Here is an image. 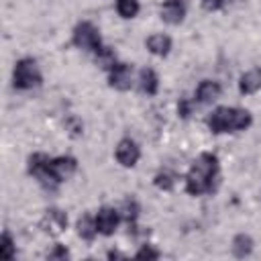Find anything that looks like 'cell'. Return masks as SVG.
<instances>
[{
    "mask_svg": "<svg viewBox=\"0 0 261 261\" xmlns=\"http://www.w3.org/2000/svg\"><path fill=\"white\" fill-rule=\"evenodd\" d=\"M218 177V159L212 153H202L186 175V190L192 196H202L214 190V181Z\"/></svg>",
    "mask_w": 261,
    "mask_h": 261,
    "instance_id": "obj_1",
    "label": "cell"
},
{
    "mask_svg": "<svg viewBox=\"0 0 261 261\" xmlns=\"http://www.w3.org/2000/svg\"><path fill=\"white\" fill-rule=\"evenodd\" d=\"M251 114L249 110L243 108H216L208 118L206 124L212 133H237V130H245L251 126Z\"/></svg>",
    "mask_w": 261,
    "mask_h": 261,
    "instance_id": "obj_2",
    "label": "cell"
},
{
    "mask_svg": "<svg viewBox=\"0 0 261 261\" xmlns=\"http://www.w3.org/2000/svg\"><path fill=\"white\" fill-rule=\"evenodd\" d=\"M12 84L18 90H33V88L41 86V71H39L35 59L24 57V59L16 61L14 73H12Z\"/></svg>",
    "mask_w": 261,
    "mask_h": 261,
    "instance_id": "obj_3",
    "label": "cell"
},
{
    "mask_svg": "<svg viewBox=\"0 0 261 261\" xmlns=\"http://www.w3.org/2000/svg\"><path fill=\"white\" fill-rule=\"evenodd\" d=\"M73 45L80 47V49H86V51H94L96 53L102 47L98 29L92 22H80L73 29Z\"/></svg>",
    "mask_w": 261,
    "mask_h": 261,
    "instance_id": "obj_4",
    "label": "cell"
},
{
    "mask_svg": "<svg viewBox=\"0 0 261 261\" xmlns=\"http://www.w3.org/2000/svg\"><path fill=\"white\" fill-rule=\"evenodd\" d=\"M49 163H51V159H49L47 155H43V153H35V155L29 157V171L41 181L43 188H47V190H55V188H57V181H55L53 175H51V167H49Z\"/></svg>",
    "mask_w": 261,
    "mask_h": 261,
    "instance_id": "obj_5",
    "label": "cell"
},
{
    "mask_svg": "<svg viewBox=\"0 0 261 261\" xmlns=\"http://www.w3.org/2000/svg\"><path fill=\"white\" fill-rule=\"evenodd\" d=\"M39 226H41V230L47 232L49 237H57V234H61V232L65 230V226H67V216H65V212L59 210V208H49V210H45V214H43Z\"/></svg>",
    "mask_w": 261,
    "mask_h": 261,
    "instance_id": "obj_6",
    "label": "cell"
},
{
    "mask_svg": "<svg viewBox=\"0 0 261 261\" xmlns=\"http://www.w3.org/2000/svg\"><path fill=\"white\" fill-rule=\"evenodd\" d=\"M49 167H51V175H53V179L59 184V181H63V179H67V177H71V175L75 173V169H77V161H75L73 157L63 155V157H55V159H51Z\"/></svg>",
    "mask_w": 261,
    "mask_h": 261,
    "instance_id": "obj_7",
    "label": "cell"
},
{
    "mask_svg": "<svg viewBox=\"0 0 261 261\" xmlns=\"http://www.w3.org/2000/svg\"><path fill=\"white\" fill-rule=\"evenodd\" d=\"M118 222H120V214H118V210H114L110 206L100 208L96 214V228H98V232H102L106 237L116 230Z\"/></svg>",
    "mask_w": 261,
    "mask_h": 261,
    "instance_id": "obj_8",
    "label": "cell"
},
{
    "mask_svg": "<svg viewBox=\"0 0 261 261\" xmlns=\"http://www.w3.org/2000/svg\"><path fill=\"white\" fill-rule=\"evenodd\" d=\"M139 157H141V151H139V147L133 139H122L116 145V159H118L120 165L133 167V165H137Z\"/></svg>",
    "mask_w": 261,
    "mask_h": 261,
    "instance_id": "obj_9",
    "label": "cell"
},
{
    "mask_svg": "<svg viewBox=\"0 0 261 261\" xmlns=\"http://www.w3.org/2000/svg\"><path fill=\"white\" fill-rule=\"evenodd\" d=\"M110 86L116 88V90H128L130 84H133V69L130 65L126 63H116L112 69H110Z\"/></svg>",
    "mask_w": 261,
    "mask_h": 261,
    "instance_id": "obj_10",
    "label": "cell"
},
{
    "mask_svg": "<svg viewBox=\"0 0 261 261\" xmlns=\"http://www.w3.org/2000/svg\"><path fill=\"white\" fill-rule=\"evenodd\" d=\"M186 16V4L184 0H165L161 6V18L167 24H179Z\"/></svg>",
    "mask_w": 261,
    "mask_h": 261,
    "instance_id": "obj_11",
    "label": "cell"
},
{
    "mask_svg": "<svg viewBox=\"0 0 261 261\" xmlns=\"http://www.w3.org/2000/svg\"><path fill=\"white\" fill-rule=\"evenodd\" d=\"M259 88H261V69L259 67H253L241 75V80H239L241 94H255Z\"/></svg>",
    "mask_w": 261,
    "mask_h": 261,
    "instance_id": "obj_12",
    "label": "cell"
},
{
    "mask_svg": "<svg viewBox=\"0 0 261 261\" xmlns=\"http://www.w3.org/2000/svg\"><path fill=\"white\" fill-rule=\"evenodd\" d=\"M220 84L218 82H212V80H204L200 86H198V90H196V100L200 102V104H208V102H212V100H216L218 96H220Z\"/></svg>",
    "mask_w": 261,
    "mask_h": 261,
    "instance_id": "obj_13",
    "label": "cell"
},
{
    "mask_svg": "<svg viewBox=\"0 0 261 261\" xmlns=\"http://www.w3.org/2000/svg\"><path fill=\"white\" fill-rule=\"evenodd\" d=\"M147 49L153 53V55H159V57H163V55H167L169 53V49H171V39L167 37V35H151L149 39H147Z\"/></svg>",
    "mask_w": 261,
    "mask_h": 261,
    "instance_id": "obj_14",
    "label": "cell"
},
{
    "mask_svg": "<svg viewBox=\"0 0 261 261\" xmlns=\"http://www.w3.org/2000/svg\"><path fill=\"white\" fill-rule=\"evenodd\" d=\"M139 86H141V90H143L145 94H149V96L157 94V88H159V77H157V73H155L151 67L143 69V71L139 73Z\"/></svg>",
    "mask_w": 261,
    "mask_h": 261,
    "instance_id": "obj_15",
    "label": "cell"
},
{
    "mask_svg": "<svg viewBox=\"0 0 261 261\" xmlns=\"http://www.w3.org/2000/svg\"><path fill=\"white\" fill-rule=\"evenodd\" d=\"M98 228H96V218L92 216H82L77 220V234L84 239V241H92L96 237Z\"/></svg>",
    "mask_w": 261,
    "mask_h": 261,
    "instance_id": "obj_16",
    "label": "cell"
},
{
    "mask_svg": "<svg viewBox=\"0 0 261 261\" xmlns=\"http://www.w3.org/2000/svg\"><path fill=\"white\" fill-rule=\"evenodd\" d=\"M253 251V239L249 234H237L232 239V253L237 257H247Z\"/></svg>",
    "mask_w": 261,
    "mask_h": 261,
    "instance_id": "obj_17",
    "label": "cell"
},
{
    "mask_svg": "<svg viewBox=\"0 0 261 261\" xmlns=\"http://www.w3.org/2000/svg\"><path fill=\"white\" fill-rule=\"evenodd\" d=\"M96 61H98V65L100 67H104V69H112L114 65H116V57H114V51H110L108 47H100L98 51H96Z\"/></svg>",
    "mask_w": 261,
    "mask_h": 261,
    "instance_id": "obj_18",
    "label": "cell"
},
{
    "mask_svg": "<svg viewBox=\"0 0 261 261\" xmlns=\"http://www.w3.org/2000/svg\"><path fill=\"white\" fill-rule=\"evenodd\" d=\"M116 10L122 18H133L139 12V0H116Z\"/></svg>",
    "mask_w": 261,
    "mask_h": 261,
    "instance_id": "obj_19",
    "label": "cell"
},
{
    "mask_svg": "<svg viewBox=\"0 0 261 261\" xmlns=\"http://www.w3.org/2000/svg\"><path fill=\"white\" fill-rule=\"evenodd\" d=\"M0 255H2L4 259H12V257L16 255V249H14V241H12V237H10V232H8V230H4V232H2Z\"/></svg>",
    "mask_w": 261,
    "mask_h": 261,
    "instance_id": "obj_20",
    "label": "cell"
},
{
    "mask_svg": "<svg viewBox=\"0 0 261 261\" xmlns=\"http://www.w3.org/2000/svg\"><path fill=\"white\" fill-rule=\"evenodd\" d=\"M173 184H175V175H173L171 171H159V173L155 175V186H157L159 190L169 192V190L173 188Z\"/></svg>",
    "mask_w": 261,
    "mask_h": 261,
    "instance_id": "obj_21",
    "label": "cell"
},
{
    "mask_svg": "<svg viewBox=\"0 0 261 261\" xmlns=\"http://www.w3.org/2000/svg\"><path fill=\"white\" fill-rule=\"evenodd\" d=\"M122 216L130 222V224H135V220H137V216H139V204H137V200H124V206H122Z\"/></svg>",
    "mask_w": 261,
    "mask_h": 261,
    "instance_id": "obj_22",
    "label": "cell"
},
{
    "mask_svg": "<svg viewBox=\"0 0 261 261\" xmlns=\"http://www.w3.org/2000/svg\"><path fill=\"white\" fill-rule=\"evenodd\" d=\"M135 257H137V259H157L159 253H157L155 249H151V247H143Z\"/></svg>",
    "mask_w": 261,
    "mask_h": 261,
    "instance_id": "obj_23",
    "label": "cell"
},
{
    "mask_svg": "<svg viewBox=\"0 0 261 261\" xmlns=\"http://www.w3.org/2000/svg\"><path fill=\"white\" fill-rule=\"evenodd\" d=\"M69 257V251L65 249V247H61V245H57L51 253H49V259H67Z\"/></svg>",
    "mask_w": 261,
    "mask_h": 261,
    "instance_id": "obj_24",
    "label": "cell"
},
{
    "mask_svg": "<svg viewBox=\"0 0 261 261\" xmlns=\"http://www.w3.org/2000/svg\"><path fill=\"white\" fill-rule=\"evenodd\" d=\"M224 2H226V0H202V4H204L208 10H218V8H222Z\"/></svg>",
    "mask_w": 261,
    "mask_h": 261,
    "instance_id": "obj_25",
    "label": "cell"
},
{
    "mask_svg": "<svg viewBox=\"0 0 261 261\" xmlns=\"http://www.w3.org/2000/svg\"><path fill=\"white\" fill-rule=\"evenodd\" d=\"M177 112H179V116H188L190 114V104H188V100H179V104H177Z\"/></svg>",
    "mask_w": 261,
    "mask_h": 261,
    "instance_id": "obj_26",
    "label": "cell"
}]
</instances>
